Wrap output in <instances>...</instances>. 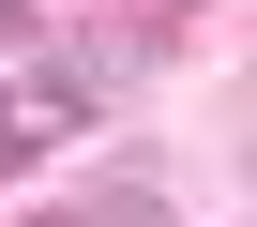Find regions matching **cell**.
I'll list each match as a JSON object with an SVG mask.
<instances>
[{"label":"cell","mask_w":257,"mask_h":227,"mask_svg":"<svg viewBox=\"0 0 257 227\" xmlns=\"http://www.w3.org/2000/svg\"><path fill=\"white\" fill-rule=\"evenodd\" d=\"M61 227H182V212H167V197H152V182H106V197H76V212H61Z\"/></svg>","instance_id":"1"},{"label":"cell","mask_w":257,"mask_h":227,"mask_svg":"<svg viewBox=\"0 0 257 227\" xmlns=\"http://www.w3.org/2000/svg\"><path fill=\"white\" fill-rule=\"evenodd\" d=\"M121 16H182V0H121Z\"/></svg>","instance_id":"2"},{"label":"cell","mask_w":257,"mask_h":227,"mask_svg":"<svg viewBox=\"0 0 257 227\" xmlns=\"http://www.w3.org/2000/svg\"><path fill=\"white\" fill-rule=\"evenodd\" d=\"M0 16H16V0H0Z\"/></svg>","instance_id":"3"}]
</instances>
